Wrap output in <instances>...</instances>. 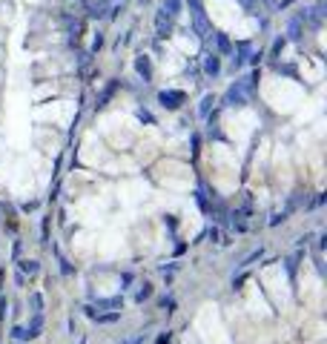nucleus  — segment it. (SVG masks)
Segmentation results:
<instances>
[{
    "instance_id": "2eb2a0df",
    "label": "nucleus",
    "mask_w": 327,
    "mask_h": 344,
    "mask_svg": "<svg viewBox=\"0 0 327 344\" xmlns=\"http://www.w3.org/2000/svg\"><path fill=\"white\" fill-rule=\"evenodd\" d=\"M149 295H152V287H149V284H144V287H141V290H138V295H135V301H138V304H141V301H147Z\"/></svg>"
},
{
    "instance_id": "f257e3e1",
    "label": "nucleus",
    "mask_w": 327,
    "mask_h": 344,
    "mask_svg": "<svg viewBox=\"0 0 327 344\" xmlns=\"http://www.w3.org/2000/svg\"><path fill=\"white\" fill-rule=\"evenodd\" d=\"M190 12H193V29H196V34L201 37V40H207L210 37V23H207V15H204V6L198 3V0H190Z\"/></svg>"
},
{
    "instance_id": "6ab92c4d",
    "label": "nucleus",
    "mask_w": 327,
    "mask_h": 344,
    "mask_svg": "<svg viewBox=\"0 0 327 344\" xmlns=\"http://www.w3.org/2000/svg\"><path fill=\"white\" fill-rule=\"evenodd\" d=\"M284 218H287V215H284V213H276V215H273V218H270V227H276L278 221H284Z\"/></svg>"
},
{
    "instance_id": "39448f33",
    "label": "nucleus",
    "mask_w": 327,
    "mask_h": 344,
    "mask_svg": "<svg viewBox=\"0 0 327 344\" xmlns=\"http://www.w3.org/2000/svg\"><path fill=\"white\" fill-rule=\"evenodd\" d=\"M135 69H138V75H141L144 81H152V63H149L147 55H138V58H135Z\"/></svg>"
},
{
    "instance_id": "ddd939ff",
    "label": "nucleus",
    "mask_w": 327,
    "mask_h": 344,
    "mask_svg": "<svg viewBox=\"0 0 327 344\" xmlns=\"http://www.w3.org/2000/svg\"><path fill=\"white\" fill-rule=\"evenodd\" d=\"M247 55H250V46H241V49H238V55L232 58V69H238V66H244Z\"/></svg>"
},
{
    "instance_id": "a211bd4d",
    "label": "nucleus",
    "mask_w": 327,
    "mask_h": 344,
    "mask_svg": "<svg viewBox=\"0 0 327 344\" xmlns=\"http://www.w3.org/2000/svg\"><path fill=\"white\" fill-rule=\"evenodd\" d=\"M241 3H244L247 12H256V9H259V0H241Z\"/></svg>"
},
{
    "instance_id": "f8f14e48",
    "label": "nucleus",
    "mask_w": 327,
    "mask_h": 344,
    "mask_svg": "<svg viewBox=\"0 0 327 344\" xmlns=\"http://www.w3.org/2000/svg\"><path fill=\"white\" fill-rule=\"evenodd\" d=\"M37 270H40L37 261H29V258H26V261H20V273H23V276H34Z\"/></svg>"
},
{
    "instance_id": "f03ea898",
    "label": "nucleus",
    "mask_w": 327,
    "mask_h": 344,
    "mask_svg": "<svg viewBox=\"0 0 327 344\" xmlns=\"http://www.w3.org/2000/svg\"><path fill=\"white\" fill-rule=\"evenodd\" d=\"M247 95H250V92L244 89V83H241V81L232 83L227 92H224V106H244V103H247Z\"/></svg>"
},
{
    "instance_id": "aec40b11",
    "label": "nucleus",
    "mask_w": 327,
    "mask_h": 344,
    "mask_svg": "<svg viewBox=\"0 0 327 344\" xmlns=\"http://www.w3.org/2000/svg\"><path fill=\"white\" fill-rule=\"evenodd\" d=\"M155 344H169V333H161V336H158V342Z\"/></svg>"
},
{
    "instance_id": "7ed1b4c3",
    "label": "nucleus",
    "mask_w": 327,
    "mask_h": 344,
    "mask_svg": "<svg viewBox=\"0 0 327 344\" xmlns=\"http://www.w3.org/2000/svg\"><path fill=\"white\" fill-rule=\"evenodd\" d=\"M184 92L181 89H164V92H158V103H161L164 109H178L181 103H184Z\"/></svg>"
},
{
    "instance_id": "f3484780",
    "label": "nucleus",
    "mask_w": 327,
    "mask_h": 344,
    "mask_svg": "<svg viewBox=\"0 0 327 344\" xmlns=\"http://www.w3.org/2000/svg\"><path fill=\"white\" fill-rule=\"evenodd\" d=\"M12 336H15L17 342H26V330H23V327H15V330H12Z\"/></svg>"
},
{
    "instance_id": "6e6552de",
    "label": "nucleus",
    "mask_w": 327,
    "mask_h": 344,
    "mask_svg": "<svg viewBox=\"0 0 327 344\" xmlns=\"http://www.w3.org/2000/svg\"><path fill=\"white\" fill-rule=\"evenodd\" d=\"M161 12H166L169 17H178L181 15V0H164V3H161Z\"/></svg>"
},
{
    "instance_id": "20e7f679",
    "label": "nucleus",
    "mask_w": 327,
    "mask_h": 344,
    "mask_svg": "<svg viewBox=\"0 0 327 344\" xmlns=\"http://www.w3.org/2000/svg\"><path fill=\"white\" fill-rule=\"evenodd\" d=\"M169 32H172V17L166 15V12H158L155 15V34L158 37H166Z\"/></svg>"
},
{
    "instance_id": "9d476101",
    "label": "nucleus",
    "mask_w": 327,
    "mask_h": 344,
    "mask_svg": "<svg viewBox=\"0 0 327 344\" xmlns=\"http://www.w3.org/2000/svg\"><path fill=\"white\" fill-rule=\"evenodd\" d=\"M213 103H215L213 95H204V98H201V106H198V115H201V118H207L210 109H213Z\"/></svg>"
},
{
    "instance_id": "dca6fc26",
    "label": "nucleus",
    "mask_w": 327,
    "mask_h": 344,
    "mask_svg": "<svg viewBox=\"0 0 327 344\" xmlns=\"http://www.w3.org/2000/svg\"><path fill=\"white\" fill-rule=\"evenodd\" d=\"M121 318V313H106V315H98L100 324H112V321H118Z\"/></svg>"
},
{
    "instance_id": "9b49d317",
    "label": "nucleus",
    "mask_w": 327,
    "mask_h": 344,
    "mask_svg": "<svg viewBox=\"0 0 327 344\" xmlns=\"http://www.w3.org/2000/svg\"><path fill=\"white\" fill-rule=\"evenodd\" d=\"M29 307H32V313H43V295L32 293L29 295Z\"/></svg>"
},
{
    "instance_id": "1a4fd4ad",
    "label": "nucleus",
    "mask_w": 327,
    "mask_h": 344,
    "mask_svg": "<svg viewBox=\"0 0 327 344\" xmlns=\"http://www.w3.org/2000/svg\"><path fill=\"white\" fill-rule=\"evenodd\" d=\"M215 46H218V52H221V55H229V52H232L229 37H227V34H221V32H215Z\"/></svg>"
},
{
    "instance_id": "423d86ee",
    "label": "nucleus",
    "mask_w": 327,
    "mask_h": 344,
    "mask_svg": "<svg viewBox=\"0 0 327 344\" xmlns=\"http://www.w3.org/2000/svg\"><path fill=\"white\" fill-rule=\"evenodd\" d=\"M204 72H207L210 78H215V75L221 72V61H218V55H215V52L204 55Z\"/></svg>"
},
{
    "instance_id": "4468645a",
    "label": "nucleus",
    "mask_w": 327,
    "mask_h": 344,
    "mask_svg": "<svg viewBox=\"0 0 327 344\" xmlns=\"http://www.w3.org/2000/svg\"><path fill=\"white\" fill-rule=\"evenodd\" d=\"M290 37H293V40H298V37H301V17L290 20Z\"/></svg>"
},
{
    "instance_id": "0eeeda50",
    "label": "nucleus",
    "mask_w": 327,
    "mask_h": 344,
    "mask_svg": "<svg viewBox=\"0 0 327 344\" xmlns=\"http://www.w3.org/2000/svg\"><path fill=\"white\" fill-rule=\"evenodd\" d=\"M40 327H43V313H34L32 324H29V327H23V330H26V339H29V342L37 339V336H40Z\"/></svg>"
}]
</instances>
